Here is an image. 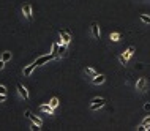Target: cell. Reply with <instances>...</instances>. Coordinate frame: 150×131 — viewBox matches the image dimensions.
I'll return each instance as SVG.
<instances>
[{
    "mask_svg": "<svg viewBox=\"0 0 150 131\" xmlns=\"http://www.w3.org/2000/svg\"><path fill=\"white\" fill-rule=\"evenodd\" d=\"M54 59H57V57H55V54H46V55H41L40 57V59H36L35 60V65L36 67H40V65H44V63H47V62H51V60H54Z\"/></svg>",
    "mask_w": 150,
    "mask_h": 131,
    "instance_id": "obj_1",
    "label": "cell"
},
{
    "mask_svg": "<svg viewBox=\"0 0 150 131\" xmlns=\"http://www.w3.org/2000/svg\"><path fill=\"white\" fill-rule=\"evenodd\" d=\"M90 103H92V104H90V109H92V110H96V109L103 108V106L106 104V100H104V98H93Z\"/></svg>",
    "mask_w": 150,
    "mask_h": 131,
    "instance_id": "obj_2",
    "label": "cell"
},
{
    "mask_svg": "<svg viewBox=\"0 0 150 131\" xmlns=\"http://www.w3.org/2000/svg\"><path fill=\"white\" fill-rule=\"evenodd\" d=\"M24 115H25L27 118H30V120L33 122V123H36L38 126H43V120H41V118H40L38 115H33V114H32V110L27 109L25 112H24Z\"/></svg>",
    "mask_w": 150,
    "mask_h": 131,
    "instance_id": "obj_3",
    "label": "cell"
},
{
    "mask_svg": "<svg viewBox=\"0 0 150 131\" xmlns=\"http://www.w3.org/2000/svg\"><path fill=\"white\" fill-rule=\"evenodd\" d=\"M59 35H60V43L70 44V41H71V33H70V32H68V30H62V28H60Z\"/></svg>",
    "mask_w": 150,
    "mask_h": 131,
    "instance_id": "obj_4",
    "label": "cell"
},
{
    "mask_svg": "<svg viewBox=\"0 0 150 131\" xmlns=\"http://www.w3.org/2000/svg\"><path fill=\"white\" fill-rule=\"evenodd\" d=\"M22 13H24V16H25V19H29V21L33 19V11H32V5H30V3H24Z\"/></svg>",
    "mask_w": 150,
    "mask_h": 131,
    "instance_id": "obj_5",
    "label": "cell"
},
{
    "mask_svg": "<svg viewBox=\"0 0 150 131\" xmlns=\"http://www.w3.org/2000/svg\"><path fill=\"white\" fill-rule=\"evenodd\" d=\"M90 30H92V35H93V38L95 40H100V25H98V22H92L90 24Z\"/></svg>",
    "mask_w": 150,
    "mask_h": 131,
    "instance_id": "obj_6",
    "label": "cell"
},
{
    "mask_svg": "<svg viewBox=\"0 0 150 131\" xmlns=\"http://www.w3.org/2000/svg\"><path fill=\"white\" fill-rule=\"evenodd\" d=\"M147 77H139L137 79V82H136V89L139 90V92H144L145 89H147Z\"/></svg>",
    "mask_w": 150,
    "mask_h": 131,
    "instance_id": "obj_7",
    "label": "cell"
},
{
    "mask_svg": "<svg viewBox=\"0 0 150 131\" xmlns=\"http://www.w3.org/2000/svg\"><path fill=\"white\" fill-rule=\"evenodd\" d=\"M16 89H18V92H19V95H21L24 100H29V92H27V89L24 87V85L21 82H18L16 84Z\"/></svg>",
    "mask_w": 150,
    "mask_h": 131,
    "instance_id": "obj_8",
    "label": "cell"
},
{
    "mask_svg": "<svg viewBox=\"0 0 150 131\" xmlns=\"http://www.w3.org/2000/svg\"><path fill=\"white\" fill-rule=\"evenodd\" d=\"M67 51H68V44L67 43H60V46H59V59L67 57Z\"/></svg>",
    "mask_w": 150,
    "mask_h": 131,
    "instance_id": "obj_9",
    "label": "cell"
},
{
    "mask_svg": "<svg viewBox=\"0 0 150 131\" xmlns=\"http://www.w3.org/2000/svg\"><path fill=\"white\" fill-rule=\"evenodd\" d=\"M40 110H41V112H46L47 115H54V108H52L51 104H41L40 106Z\"/></svg>",
    "mask_w": 150,
    "mask_h": 131,
    "instance_id": "obj_10",
    "label": "cell"
},
{
    "mask_svg": "<svg viewBox=\"0 0 150 131\" xmlns=\"http://www.w3.org/2000/svg\"><path fill=\"white\" fill-rule=\"evenodd\" d=\"M104 81H106V76H104V74H98V76L92 77V84L93 85H101Z\"/></svg>",
    "mask_w": 150,
    "mask_h": 131,
    "instance_id": "obj_11",
    "label": "cell"
},
{
    "mask_svg": "<svg viewBox=\"0 0 150 131\" xmlns=\"http://www.w3.org/2000/svg\"><path fill=\"white\" fill-rule=\"evenodd\" d=\"M84 73L88 76V77H95V76H98V71H96L95 68H92V67H87V68H84Z\"/></svg>",
    "mask_w": 150,
    "mask_h": 131,
    "instance_id": "obj_12",
    "label": "cell"
},
{
    "mask_svg": "<svg viewBox=\"0 0 150 131\" xmlns=\"http://www.w3.org/2000/svg\"><path fill=\"white\" fill-rule=\"evenodd\" d=\"M35 68H36L35 62H33V63H30L29 67H25V68H24V71H22V73H24V76H30V74H32V71H33Z\"/></svg>",
    "mask_w": 150,
    "mask_h": 131,
    "instance_id": "obj_13",
    "label": "cell"
},
{
    "mask_svg": "<svg viewBox=\"0 0 150 131\" xmlns=\"http://www.w3.org/2000/svg\"><path fill=\"white\" fill-rule=\"evenodd\" d=\"M134 51H136V49H134V46H129V47L127 49V51H125V52H123V55H125V59H127V60H128V59H129V57H131L133 54H134Z\"/></svg>",
    "mask_w": 150,
    "mask_h": 131,
    "instance_id": "obj_14",
    "label": "cell"
},
{
    "mask_svg": "<svg viewBox=\"0 0 150 131\" xmlns=\"http://www.w3.org/2000/svg\"><path fill=\"white\" fill-rule=\"evenodd\" d=\"M59 46H60V43H52V54H55V57L59 59Z\"/></svg>",
    "mask_w": 150,
    "mask_h": 131,
    "instance_id": "obj_15",
    "label": "cell"
},
{
    "mask_svg": "<svg viewBox=\"0 0 150 131\" xmlns=\"http://www.w3.org/2000/svg\"><path fill=\"white\" fill-rule=\"evenodd\" d=\"M49 104H51V106H52V108H54V109H55V108H59V104H60V103H59V98H57V96L51 98Z\"/></svg>",
    "mask_w": 150,
    "mask_h": 131,
    "instance_id": "obj_16",
    "label": "cell"
},
{
    "mask_svg": "<svg viewBox=\"0 0 150 131\" xmlns=\"http://www.w3.org/2000/svg\"><path fill=\"white\" fill-rule=\"evenodd\" d=\"M2 59L5 60V62H10V60H11V52H10V51L2 52Z\"/></svg>",
    "mask_w": 150,
    "mask_h": 131,
    "instance_id": "obj_17",
    "label": "cell"
},
{
    "mask_svg": "<svg viewBox=\"0 0 150 131\" xmlns=\"http://www.w3.org/2000/svg\"><path fill=\"white\" fill-rule=\"evenodd\" d=\"M139 19L144 24H150V18H149V16H145V14H139Z\"/></svg>",
    "mask_w": 150,
    "mask_h": 131,
    "instance_id": "obj_18",
    "label": "cell"
},
{
    "mask_svg": "<svg viewBox=\"0 0 150 131\" xmlns=\"http://www.w3.org/2000/svg\"><path fill=\"white\" fill-rule=\"evenodd\" d=\"M111 40H112V41H119V40H120V33L112 32V33H111Z\"/></svg>",
    "mask_w": 150,
    "mask_h": 131,
    "instance_id": "obj_19",
    "label": "cell"
},
{
    "mask_svg": "<svg viewBox=\"0 0 150 131\" xmlns=\"http://www.w3.org/2000/svg\"><path fill=\"white\" fill-rule=\"evenodd\" d=\"M119 62H120V63H122V65H123V67H125V65H127V62H128V60L125 59V55H123V54H120V55H119Z\"/></svg>",
    "mask_w": 150,
    "mask_h": 131,
    "instance_id": "obj_20",
    "label": "cell"
},
{
    "mask_svg": "<svg viewBox=\"0 0 150 131\" xmlns=\"http://www.w3.org/2000/svg\"><path fill=\"white\" fill-rule=\"evenodd\" d=\"M141 125H144V126L150 125V117H145V118H144V122H142V123H141Z\"/></svg>",
    "mask_w": 150,
    "mask_h": 131,
    "instance_id": "obj_21",
    "label": "cell"
},
{
    "mask_svg": "<svg viewBox=\"0 0 150 131\" xmlns=\"http://www.w3.org/2000/svg\"><path fill=\"white\" fill-rule=\"evenodd\" d=\"M6 101V95L5 93H0V103H5Z\"/></svg>",
    "mask_w": 150,
    "mask_h": 131,
    "instance_id": "obj_22",
    "label": "cell"
},
{
    "mask_svg": "<svg viewBox=\"0 0 150 131\" xmlns=\"http://www.w3.org/2000/svg\"><path fill=\"white\" fill-rule=\"evenodd\" d=\"M0 93H5V95H6V87H5V85H2V84H0Z\"/></svg>",
    "mask_w": 150,
    "mask_h": 131,
    "instance_id": "obj_23",
    "label": "cell"
},
{
    "mask_svg": "<svg viewBox=\"0 0 150 131\" xmlns=\"http://www.w3.org/2000/svg\"><path fill=\"white\" fill-rule=\"evenodd\" d=\"M144 110H147V112H150V103H145V104H144Z\"/></svg>",
    "mask_w": 150,
    "mask_h": 131,
    "instance_id": "obj_24",
    "label": "cell"
},
{
    "mask_svg": "<svg viewBox=\"0 0 150 131\" xmlns=\"http://www.w3.org/2000/svg\"><path fill=\"white\" fill-rule=\"evenodd\" d=\"M5 60H3V59H0V69H3V67H5Z\"/></svg>",
    "mask_w": 150,
    "mask_h": 131,
    "instance_id": "obj_25",
    "label": "cell"
},
{
    "mask_svg": "<svg viewBox=\"0 0 150 131\" xmlns=\"http://www.w3.org/2000/svg\"><path fill=\"white\" fill-rule=\"evenodd\" d=\"M145 130H149V131H150V125H149V126H147V128H145Z\"/></svg>",
    "mask_w": 150,
    "mask_h": 131,
    "instance_id": "obj_26",
    "label": "cell"
}]
</instances>
